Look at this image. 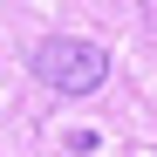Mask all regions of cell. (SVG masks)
<instances>
[{"label":"cell","instance_id":"obj_1","mask_svg":"<svg viewBox=\"0 0 157 157\" xmlns=\"http://www.w3.org/2000/svg\"><path fill=\"white\" fill-rule=\"evenodd\" d=\"M34 75L55 96H96L109 82V55H102L96 41H82V34H48L34 48Z\"/></svg>","mask_w":157,"mask_h":157}]
</instances>
